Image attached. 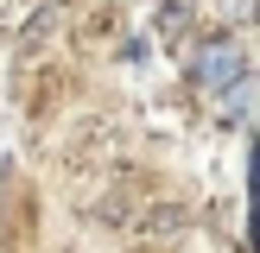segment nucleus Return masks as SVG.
I'll use <instances>...</instances> for the list:
<instances>
[{"mask_svg":"<svg viewBox=\"0 0 260 253\" xmlns=\"http://www.w3.org/2000/svg\"><path fill=\"white\" fill-rule=\"evenodd\" d=\"M216 76H235V51H210L203 57V82H216Z\"/></svg>","mask_w":260,"mask_h":253,"instance_id":"f257e3e1","label":"nucleus"}]
</instances>
